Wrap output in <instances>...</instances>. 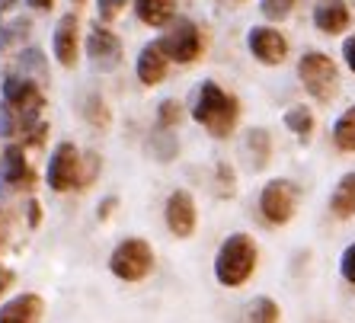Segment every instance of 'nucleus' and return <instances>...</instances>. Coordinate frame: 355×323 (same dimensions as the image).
I'll return each mask as SVG.
<instances>
[{
    "label": "nucleus",
    "mask_w": 355,
    "mask_h": 323,
    "mask_svg": "<svg viewBox=\"0 0 355 323\" xmlns=\"http://www.w3.org/2000/svg\"><path fill=\"white\" fill-rule=\"evenodd\" d=\"M125 3H128V0H96L99 19H116L119 13L125 10Z\"/></svg>",
    "instance_id": "30"
},
{
    "label": "nucleus",
    "mask_w": 355,
    "mask_h": 323,
    "mask_svg": "<svg viewBox=\"0 0 355 323\" xmlns=\"http://www.w3.org/2000/svg\"><path fill=\"white\" fill-rule=\"evenodd\" d=\"M17 7V0H0V13H7V10Z\"/></svg>",
    "instance_id": "38"
},
{
    "label": "nucleus",
    "mask_w": 355,
    "mask_h": 323,
    "mask_svg": "<svg viewBox=\"0 0 355 323\" xmlns=\"http://www.w3.org/2000/svg\"><path fill=\"white\" fill-rule=\"evenodd\" d=\"M182 119V106L180 100H164L157 106V128H164V132H170V128H176Z\"/></svg>",
    "instance_id": "25"
},
{
    "label": "nucleus",
    "mask_w": 355,
    "mask_h": 323,
    "mask_svg": "<svg viewBox=\"0 0 355 323\" xmlns=\"http://www.w3.org/2000/svg\"><path fill=\"white\" fill-rule=\"evenodd\" d=\"M83 119H87L93 128H109L112 116H109V106L99 93H90V96H87V103H83Z\"/></svg>",
    "instance_id": "23"
},
{
    "label": "nucleus",
    "mask_w": 355,
    "mask_h": 323,
    "mask_svg": "<svg viewBox=\"0 0 355 323\" xmlns=\"http://www.w3.org/2000/svg\"><path fill=\"white\" fill-rule=\"evenodd\" d=\"M42 317H45V301L35 291L13 295L0 304V323H42Z\"/></svg>",
    "instance_id": "12"
},
{
    "label": "nucleus",
    "mask_w": 355,
    "mask_h": 323,
    "mask_svg": "<svg viewBox=\"0 0 355 323\" xmlns=\"http://www.w3.org/2000/svg\"><path fill=\"white\" fill-rule=\"evenodd\" d=\"M192 119H196L211 138L224 141V138H231L240 122V103L234 93L218 87L215 80H202L198 83V93H196V103H192Z\"/></svg>",
    "instance_id": "1"
},
{
    "label": "nucleus",
    "mask_w": 355,
    "mask_h": 323,
    "mask_svg": "<svg viewBox=\"0 0 355 323\" xmlns=\"http://www.w3.org/2000/svg\"><path fill=\"white\" fill-rule=\"evenodd\" d=\"M240 157L250 170H266L269 160H272V138L266 128H250L243 138H240Z\"/></svg>",
    "instance_id": "14"
},
{
    "label": "nucleus",
    "mask_w": 355,
    "mask_h": 323,
    "mask_svg": "<svg viewBox=\"0 0 355 323\" xmlns=\"http://www.w3.org/2000/svg\"><path fill=\"white\" fill-rule=\"evenodd\" d=\"M87 58L93 61L96 71H116L119 61H122V42L112 29L106 26H90V33H87Z\"/></svg>",
    "instance_id": "10"
},
{
    "label": "nucleus",
    "mask_w": 355,
    "mask_h": 323,
    "mask_svg": "<svg viewBox=\"0 0 355 323\" xmlns=\"http://www.w3.org/2000/svg\"><path fill=\"white\" fill-rule=\"evenodd\" d=\"M80 164H83V154L74 148V141L55 144V150H51V157H49V166H45L49 189H55V192L80 189Z\"/></svg>",
    "instance_id": "6"
},
{
    "label": "nucleus",
    "mask_w": 355,
    "mask_h": 323,
    "mask_svg": "<svg viewBox=\"0 0 355 323\" xmlns=\"http://www.w3.org/2000/svg\"><path fill=\"white\" fill-rule=\"evenodd\" d=\"M19 74H26L29 80H39L45 83L49 80V67H45V55L39 49H26L19 55Z\"/></svg>",
    "instance_id": "22"
},
{
    "label": "nucleus",
    "mask_w": 355,
    "mask_h": 323,
    "mask_svg": "<svg viewBox=\"0 0 355 323\" xmlns=\"http://www.w3.org/2000/svg\"><path fill=\"white\" fill-rule=\"evenodd\" d=\"M164 221L166 231L173 234L176 241H189L198 227V211H196V199L186 189H173L166 195L164 205Z\"/></svg>",
    "instance_id": "8"
},
{
    "label": "nucleus",
    "mask_w": 355,
    "mask_h": 323,
    "mask_svg": "<svg viewBox=\"0 0 355 323\" xmlns=\"http://www.w3.org/2000/svg\"><path fill=\"white\" fill-rule=\"evenodd\" d=\"M247 49L266 67H275L288 58V39L272 26H253L247 33Z\"/></svg>",
    "instance_id": "9"
},
{
    "label": "nucleus",
    "mask_w": 355,
    "mask_h": 323,
    "mask_svg": "<svg viewBox=\"0 0 355 323\" xmlns=\"http://www.w3.org/2000/svg\"><path fill=\"white\" fill-rule=\"evenodd\" d=\"M176 150H180V141H176L170 132L157 128V132H154V138H150V154H154L160 164H170V160L176 157Z\"/></svg>",
    "instance_id": "24"
},
{
    "label": "nucleus",
    "mask_w": 355,
    "mask_h": 323,
    "mask_svg": "<svg viewBox=\"0 0 355 323\" xmlns=\"http://www.w3.org/2000/svg\"><path fill=\"white\" fill-rule=\"evenodd\" d=\"M166 64H170V58L164 55L160 42H148V45L141 49L138 61H135V74H138V80L144 83V87H157L166 77Z\"/></svg>",
    "instance_id": "15"
},
{
    "label": "nucleus",
    "mask_w": 355,
    "mask_h": 323,
    "mask_svg": "<svg viewBox=\"0 0 355 323\" xmlns=\"http://www.w3.org/2000/svg\"><path fill=\"white\" fill-rule=\"evenodd\" d=\"M215 173H218V195H234V186H237V182H234V170L227 164H218L215 166Z\"/></svg>",
    "instance_id": "28"
},
{
    "label": "nucleus",
    "mask_w": 355,
    "mask_h": 323,
    "mask_svg": "<svg viewBox=\"0 0 355 323\" xmlns=\"http://www.w3.org/2000/svg\"><path fill=\"white\" fill-rule=\"evenodd\" d=\"M109 272L122 282H144L154 272V250L144 237H125L109 253Z\"/></svg>",
    "instance_id": "3"
},
{
    "label": "nucleus",
    "mask_w": 355,
    "mask_h": 323,
    "mask_svg": "<svg viewBox=\"0 0 355 323\" xmlns=\"http://www.w3.org/2000/svg\"><path fill=\"white\" fill-rule=\"evenodd\" d=\"M74 3H80V0H74Z\"/></svg>",
    "instance_id": "39"
},
{
    "label": "nucleus",
    "mask_w": 355,
    "mask_h": 323,
    "mask_svg": "<svg viewBox=\"0 0 355 323\" xmlns=\"http://www.w3.org/2000/svg\"><path fill=\"white\" fill-rule=\"evenodd\" d=\"M330 215L339 221H349L355 218V170L346 176H339V182L330 192Z\"/></svg>",
    "instance_id": "17"
},
{
    "label": "nucleus",
    "mask_w": 355,
    "mask_h": 323,
    "mask_svg": "<svg viewBox=\"0 0 355 323\" xmlns=\"http://www.w3.org/2000/svg\"><path fill=\"white\" fill-rule=\"evenodd\" d=\"M282 122H285V128H288L291 134H297V138H311V132H314V112L307 106H291L285 116H282Z\"/></svg>",
    "instance_id": "21"
},
{
    "label": "nucleus",
    "mask_w": 355,
    "mask_h": 323,
    "mask_svg": "<svg viewBox=\"0 0 355 323\" xmlns=\"http://www.w3.org/2000/svg\"><path fill=\"white\" fill-rule=\"evenodd\" d=\"M26 221H29V227H39L42 224V205L35 199H29V205H26Z\"/></svg>",
    "instance_id": "33"
},
{
    "label": "nucleus",
    "mask_w": 355,
    "mask_h": 323,
    "mask_svg": "<svg viewBox=\"0 0 355 323\" xmlns=\"http://www.w3.org/2000/svg\"><path fill=\"white\" fill-rule=\"evenodd\" d=\"M7 42H10V29H3V26H0V51L7 49Z\"/></svg>",
    "instance_id": "37"
},
{
    "label": "nucleus",
    "mask_w": 355,
    "mask_h": 323,
    "mask_svg": "<svg viewBox=\"0 0 355 323\" xmlns=\"http://www.w3.org/2000/svg\"><path fill=\"white\" fill-rule=\"evenodd\" d=\"M333 144L343 154H355V106H349L343 116L333 122Z\"/></svg>",
    "instance_id": "20"
},
{
    "label": "nucleus",
    "mask_w": 355,
    "mask_h": 323,
    "mask_svg": "<svg viewBox=\"0 0 355 323\" xmlns=\"http://www.w3.org/2000/svg\"><path fill=\"white\" fill-rule=\"evenodd\" d=\"M279 320H282V307L272 298H266V295L250 301L243 307V317H240V323H279Z\"/></svg>",
    "instance_id": "19"
},
{
    "label": "nucleus",
    "mask_w": 355,
    "mask_h": 323,
    "mask_svg": "<svg viewBox=\"0 0 355 323\" xmlns=\"http://www.w3.org/2000/svg\"><path fill=\"white\" fill-rule=\"evenodd\" d=\"M297 77L304 83V90L320 103L333 100V93H336V87H339L336 64H333V58L323 55V51H304L301 61H297Z\"/></svg>",
    "instance_id": "4"
},
{
    "label": "nucleus",
    "mask_w": 355,
    "mask_h": 323,
    "mask_svg": "<svg viewBox=\"0 0 355 323\" xmlns=\"http://www.w3.org/2000/svg\"><path fill=\"white\" fill-rule=\"evenodd\" d=\"M99 173V154H83V164H80V189H87Z\"/></svg>",
    "instance_id": "27"
},
{
    "label": "nucleus",
    "mask_w": 355,
    "mask_h": 323,
    "mask_svg": "<svg viewBox=\"0 0 355 323\" xmlns=\"http://www.w3.org/2000/svg\"><path fill=\"white\" fill-rule=\"evenodd\" d=\"M343 61H346V67L355 74V35H349V39L343 42Z\"/></svg>",
    "instance_id": "32"
},
{
    "label": "nucleus",
    "mask_w": 355,
    "mask_h": 323,
    "mask_svg": "<svg viewBox=\"0 0 355 323\" xmlns=\"http://www.w3.org/2000/svg\"><path fill=\"white\" fill-rule=\"evenodd\" d=\"M259 263L257 241L243 231H234L221 241L215 253V279L221 288H243L253 279Z\"/></svg>",
    "instance_id": "2"
},
{
    "label": "nucleus",
    "mask_w": 355,
    "mask_h": 323,
    "mask_svg": "<svg viewBox=\"0 0 355 323\" xmlns=\"http://www.w3.org/2000/svg\"><path fill=\"white\" fill-rule=\"evenodd\" d=\"M135 17L144 26H170L176 17V0H135Z\"/></svg>",
    "instance_id": "18"
},
{
    "label": "nucleus",
    "mask_w": 355,
    "mask_h": 323,
    "mask_svg": "<svg viewBox=\"0 0 355 323\" xmlns=\"http://www.w3.org/2000/svg\"><path fill=\"white\" fill-rule=\"evenodd\" d=\"M0 170H3V182H7L10 189H33L35 176H33V170H29V164H26L23 144H7Z\"/></svg>",
    "instance_id": "16"
},
{
    "label": "nucleus",
    "mask_w": 355,
    "mask_h": 323,
    "mask_svg": "<svg viewBox=\"0 0 355 323\" xmlns=\"http://www.w3.org/2000/svg\"><path fill=\"white\" fill-rule=\"evenodd\" d=\"M297 199H301V189H297L295 182L285 180V176H275L259 192V215H263L266 224L282 227V224H288L295 218Z\"/></svg>",
    "instance_id": "5"
},
{
    "label": "nucleus",
    "mask_w": 355,
    "mask_h": 323,
    "mask_svg": "<svg viewBox=\"0 0 355 323\" xmlns=\"http://www.w3.org/2000/svg\"><path fill=\"white\" fill-rule=\"evenodd\" d=\"M51 51H55V61L61 67H74L77 55H80V19L77 13H64L55 26V35H51Z\"/></svg>",
    "instance_id": "11"
},
{
    "label": "nucleus",
    "mask_w": 355,
    "mask_h": 323,
    "mask_svg": "<svg viewBox=\"0 0 355 323\" xmlns=\"http://www.w3.org/2000/svg\"><path fill=\"white\" fill-rule=\"evenodd\" d=\"M10 285H13V272L0 265V291H3V288H10Z\"/></svg>",
    "instance_id": "35"
},
{
    "label": "nucleus",
    "mask_w": 355,
    "mask_h": 323,
    "mask_svg": "<svg viewBox=\"0 0 355 323\" xmlns=\"http://www.w3.org/2000/svg\"><path fill=\"white\" fill-rule=\"evenodd\" d=\"M352 23V10L346 0H317L314 3V26L323 35H343Z\"/></svg>",
    "instance_id": "13"
},
{
    "label": "nucleus",
    "mask_w": 355,
    "mask_h": 323,
    "mask_svg": "<svg viewBox=\"0 0 355 323\" xmlns=\"http://www.w3.org/2000/svg\"><path fill=\"white\" fill-rule=\"evenodd\" d=\"M26 3H29L33 10H51V3H55V0H26Z\"/></svg>",
    "instance_id": "36"
},
{
    "label": "nucleus",
    "mask_w": 355,
    "mask_h": 323,
    "mask_svg": "<svg viewBox=\"0 0 355 323\" xmlns=\"http://www.w3.org/2000/svg\"><path fill=\"white\" fill-rule=\"evenodd\" d=\"M116 205H119L116 195H106V199L99 202V208H96V218H99V221H106V218L112 215V211H116Z\"/></svg>",
    "instance_id": "34"
},
{
    "label": "nucleus",
    "mask_w": 355,
    "mask_h": 323,
    "mask_svg": "<svg viewBox=\"0 0 355 323\" xmlns=\"http://www.w3.org/2000/svg\"><path fill=\"white\" fill-rule=\"evenodd\" d=\"M339 272H343V279H346L349 285H355V243H349V247L343 250V256H339Z\"/></svg>",
    "instance_id": "29"
},
{
    "label": "nucleus",
    "mask_w": 355,
    "mask_h": 323,
    "mask_svg": "<svg viewBox=\"0 0 355 323\" xmlns=\"http://www.w3.org/2000/svg\"><path fill=\"white\" fill-rule=\"evenodd\" d=\"M295 10V0H259V13L266 19H285Z\"/></svg>",
    "instance_id": "26"
},
{
    "label": "nucleus",
    "mask_w": 355,
    "mask_h": 323,
    "mask_svg": "<svg viewBox=\"0 0 355 323\" xmlns=\"http://www.w3.org/2000/svg\"><path fill=\"white\" fill-rule=\"evenodd\" d=\"M157 42H160V49H164L166 58L176 61V64H192V61L202 55V33H198V26L186 17L173 19L170 29H166V35H160Z\"/></svg>",
    "instance_id": "7"
},
{
    "label": "nucleus",
    "mask_w": 355,
    "mask_h": 323,
    "mask_svg": "<svg viewBox=\"0 0 355 323\" xmlns=\"http://www.w3.org/2000/svg\"><path fill=\"white\" fill-rule=\"evenodd\" d=\"M0 134H3V138L13 134V112H10L3 103H0Z\"/></svg>",
    "instance_id": "31"
}]
</instances>
